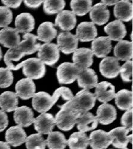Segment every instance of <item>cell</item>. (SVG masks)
I'll use <instances>...</instances> for the list:
<instances>
[{"mask_svg":"<svg viewBox=\"0 0 133 149\" xmlns=\"http://www.w3.org/2000/svg\"><path fill=\"white\" fill-rule=\"evenodd\" d=\"M95 94L83 89L65 104L76 111L82 113L91 110L95 106Z\"/></svg>","mask_w":133,"mask_h":149,"instance_id":"6da1fadb","label":"cell"},{"mask_svg":"<svg viewBox=\"0 0 133 149\" xmlns=\"http://www.w3.org/2000/svg\"><path fill=\"white\" fill-rule=\"evenodd\" d=\"M22 67L24 75L32 80L41 79L46 74L45 64L38 58H32L22 62L15 66L13 70H18Z\"/></svg>","mask_w":133,"mask_h":149,"instance_id":"7a4b0ae2","label":"cell"},{"mask_svg":"<svg viewBox=\"0 0 133 149\" xmlns=\"http://www.w3.org/2000/svg\"><path fill=\"white\" fill-rule=\"evenodd\" d=\"M58 107L61 110L57 114L55 118L58 127L64 131L72 130L81 113L76 111L65 104L59 105Z\"/></svg>","mask_w":133,"mask_h":149,"instance_id":"3957f363","label":"cell"},{"mask_svg":"<svg viewBox=\"0 0 133 149\" xmlns=\"http://www.w3.org/2000/svg\"><path fill=\"white\" fill-rule=\"evenodd\" d=\"M61 95V88L55 91L52 96L45 92H39L32 97V105L37 112L46 113L57 102Z\"/></svg>","mask_w":133,"mask_h":149,"instance_id":"277c9868","label":"cell"},{"mask_svg":"<svg viewBox=\"0 0 133 149\" xmlns=\"http://www.w3.org/2000/svg\"><path fill=\"white\" fill-rule=\"evenodd\" d=\"M38 51V59L49 66H53L60 57V50L57 45L50 42L41 45Z\"/></svg>","mask_w":133,"mask_h":149,"instance_id":"5b68a950","label":"cell"},{"mask_svg":"<svg viewBox=\"0 0 133 149\" xmlns=\"http://www.w3.org/2000/svg\"><path fill=\"white\" fill-rule=\"evenodd\" d=\"M80 70L74 63L64 62L58 67L57 76L60 84H70L75 81Z\"/></svg>","mask_w":133,"mask_h":149,"instance_id":"8992f818","label":"cell"},{"mask_svg":"<svg viewBox=\"0 0 133 149\" xmlns=\"http://www.w3.org/2000/svg\"><path fill=\"white\" fill-rule=\"evenodd\" d=\"M57 46L63 54L69 55L77 49L79 40L69 31L61 32L57 37Z\"/></svg>","mask_w":133,"mask_h":149,"instance_id":"52a82bcc","label":"cell"},{"mask_svg":"<svg viewBox=\"0 0 133 149\" xmlns=\"http://www.w3.org/2000/svg\"><path fill=\"white\" fill-rule=\"evenodd\" d=\"M130 131L125 126L116 127L111 130L108 133L112 138V144L116 148H127L129 142L132 144V134L127 136Z\"/></svg>","mask_w":133,"mask_h":149,"instance_id":"ba28073f","label":"cell"},{"mask_svg":"<svg viewBox=\"0 0 133 149\" xmlns=\"http://www.w3.org/2000/svg\"><path fill=\"white\" fill-rule=\"evenodd\" d=\"M94 54L88 48H79L74 51L73 61L80 70L88 68L93 63Z\"/></svg>","mask_w":133,"mask_h":149,"instance_id":"9c48e42d","label":"cell"},{"mask_svg":"<svg viewBox=\"0 0 133 149\" xmlns=\"http://www.w3.org/2000/svg\"><path fill=\"white\" fill-rule=\"evenodd\" d=\"M120 66L118 60L115 57H105L99 63V71L107 79L116 77L120 73Z\"/></svg>","mask_w":133,"mask_h":149,"instance_id":"30bf717a","label":"cell"},{"mask_svg":"<svg viewBox=\"0 0 133 149\" xmlns=\"http://www.w3.org/2000/svg\"><path fill=\"white\" fill-rule=\"evenodd\" d=\"M19 33L16 28H4L0 31V44L6 48H17L20 42V37Z\"/></svg>","mask_w":133,"mask_h":149,"instance_id":"8fae6325","label":"cell"},{"mask_svg":"<svg viewBox=\"0 0 133 149\" xmlns=\"http://www.w3.org/2000/svg\"><path fill=\"white\" fill-rule=\"evenodd\" d=\"M34 125L35 130L41 134H49L56 125L55 119L51 114L43 113L34 119Z\"/></svg>","mask_w":133,"mask_h":149,"instance_id":"7c38bea8","label":"cell"},{"mask_svg":"<svg viewBox=\"0 0 133 149\" xmlns=\"http://www.w3.org/2000/svg\"><path fill=\"white\" fill-rule=\"evenodd\" d=\"M112 138L108 132L102 130L93 131L89 138V145L92 148H107L112 144Z\"/></svg>","mask_w":133,"mask_h":149,"instance_id":"4fadbf2b","label":"cell"},{"mask_svg":"<svg viewBox=\"0 0 133 149\" xmlns=\"http://www.w3.org/2000/svg\"><path fill=\"white\" fill-rule=\"evenodd\" d=\"M95 117L98 122L103 125H107L116 119L117 111L114 106L104 103L98 107Z\"/></svg>","mask_w":133,"mask_h":149,"instance_id":"5bb4252c","label":"cell"},{"mask_svg":"<svg viewBox=\"0 0 133 149\" xmlns=\"http://www.w3.org/2000/svg\"><path fill=\"white\" fill-rule=\"evenodd\" d=\"M77 22L76 15L69 10L59 12L55 19V26L63 31H69L74 28Z\"/></svg>","mask_w":133,"mask_h":149,"instance_id":"9a60e30c","label":"cell"},{"mask_svg":"<svg viewBox=\"0 0 133 149\" xmlns=\"http://www.w3.org/2000/svg\"><path fill=\"white\" fill-rule=\"evenodd\" d=\"M15 89L18 97L22 100H29L35 94L36 84L29 78L22 79L18 81L16 84Z\"/></svg>","mask_w":133,"mask_h":149,"instance_id":"2e32d148","label":"cell"},{"mask_svg":"<svg viewBox=\"0 0 133 149\" xmlns=\"http://www.w3.org/2000/svg\"><path fill=\"white\" fill-rule=\"evenodd\" d=\"M91 49L94 55L98 58H105L112 50V46L108 37H99L92 40Z\"/></svg>","mask_w":133,"mask_h":149,"instance_id":"e0dca14e","label":"cell"},{"mask_svg":"<svg viewBox=\"0 0 133 149\" xmlns=\"http://www.w3.org/2000/svg\"><path fill=\"white\" fill-rule=\"evenodd\" d=\"M76 36L82 42H88L97 36V29L92 22H83L76 29Z\"/></svg>","mask_w":133,"mask_h":149,"instance_id":"ac0fdd59","label":"cell"},{"mask_svg":"<svg viewBox=\"0 0 133 149\" xmlns=\"http://www.w3.org/2000/svg\"><path fill=\"white\" fill-rule=\"evenodd\" d=\"M95 96L99 102L106 103L115 97V88L112 84L107 81L97 83L95 86Z\"/></svg>","mask_w":133,"mask_h":149,"instance_id":"d6986e66","label":"cell"},{"mask_svg":"<svg viewBox=\"0 0 133 149\" xmlns=\"http://www.w3.org/2000/svg\"><path fill=\"white\" fill-rule=\"evenodd\" d=\"M77 79L80 88L88 90L95 88L98 80L95 71L89 68L80 70Z\"/></svg>","mask_w":133,"mask_h":149,"instance_id":"ffe728a7","label":"cell"},{"mask_svg":"<svg viewBox=\"0 0 133 149\" xmlns=\"http://www.w3.org/2000/svg\"><path fill=\"white\" fill-rule=\"evenodd\" d=\"M90 18L92 22L99 26L106 24L110 18V11L103 3L96 4L90 10Z\"/></svg>","mask_w":133,"mask_h":149,"instance_id":"44dd1931","label":"cell"},{"mask_svg":"<svg viewBox=\"0 0 133 149\" xmlns=\"http://www.w3.org/2000/svg\"><path fill=\"white\" fill-rule=\"evenodd\" d=\"M24 40L19 42L17 47L18 50L22 53L25 56L34 54L38 50L41 45L38 43L37 40H38L37 36L26 33L23 36Z\"/></svg>","mask_w":133,"mask_h":149,"instance_id":"7402d4cb","label":"cell"},{"mask_svg":"<svg viewBox=\"0 0 133 149\" xmlns=\"http://www.w3.org/2000/svg\"><path fill=\"white\" fill-rule=\"evenodd\" d=\"M105 33L108 34L111 40L120 41L127 34L125 25L120 20H116L108 24L104 28Z\"/></svg>","mask_w":133,"mask_h":149,"instance_id":"603a6c76","label":"cell"},{"mask_svg":"<svg viewBox=\"0 0 133 149\" xmlns=\"http://www.w3.org/2000/svg\"><path fill=\"white\" fill-rule=\"evenodd\" d=\"M6 141L13 147H18L25 142L27 134L22 127L15 126L10 127L6 132Z\"/></svg>","mask_w":133,"mask_h":149,"instance_id":"cb8c5ba5","label":"cell"},{"mask_svg":"<svg viewBox=\"0 0 133 149\" xmlns=\"http://www.w3.org/2000/svg\"><path fill=\"white\" fill-rule=\"evenodd\" d=\"M14 119L19 126L24 127H28L34 121V113L27 106H21L15 109Z\"/></svg>","mask_w":133,"mask_h":149,"instance_id":"d4e9b609","label":"cell"},{"mask_svg":"<svg viewBox=\"0 0 133 149\" xmlns=\"http://www.w3.org/2000/svg\"><path fill=\"white\" fill-rule=\"evenodd\" d=\"M98 121L96 117L90 112L81 113L77 119V127L80 131L86 132L97 128Z\"/></svg>","mask_w":133,"mask_h":149,"instance_id":"484cf974","label":"cell"},{"mask_svg":"<svg viewBox=\"0 0 133 149\" xmlns=\"http://www.w3.org/2000/svg\"><path fill=\"white\" fill-rule=\"evenodd\" d=\"M114 15L118 19L129 22L132 18V4L130 0H120L114 8Z\"/></svg>","mask_w":133,"mask_h":149,"instance_id":"4316f807","label":"cell"},{"mask_svg":"<svg viewBox=\"0 0 133 149\" xmlns=\"http://www.w3.org/2000/svg\"><path fill=\"white\" fill-rule=\"evenodd\" d=\"M15 26L19 33H29L34 29V18L29 13H20L16 17Z\"/></svg>","mask_w":133,"mask_h":149,"instance_id":"83f0119b","label":"cell"},{"mask_svg":"<svg viewBox=\"0 0 133 149\" xmlns=\"http://www.w3.org/2000/svg\"><path fill=\"white\" fill-rule=\"evenodd\" d=\"M114 55L118 61H130L132 58V42L123 40L119 41L115 47Z\"/></svg>","mask_w":133,"mask_h":149,"instance_id":"f1b7e54d","label":"cell"},{"mask_svg":"<svg viewBox=\"0 0 133 149\" xmlns=\"http://www.w3.org/2000/svg\"><path fill=\"white\" fill-rule=\"evenodd\" d=\"M19 104L18 97L16 93L6 91L0 95V107L7 112L15 111Z\"/></svg>","mask_w":133,"mask_h":149,"instance_id":"f546056e","label":"cell"},{"mask_svg":"<svg viewBox=\"0 0 133 149\" xmlns=\"http://www.w3.org/2000/svg\"><path fill=\"white\" fill-rule=\"evenodd\" d=\"M57 30L54 28V24L50 22H43L37 29V38L40 41L49 42L56 38Z\"/></svg>","mask_w":133,"mask_h":149,"instance_id":"4dcf8cb0","label":"cell"},{"mask_svg":"<svg viewBox=\"0 0 133 149\" xmlns=\"http://www.w3.org/2000/svg\"><path fill=\"white\" fill-rule=\"evenodd\" d=\"M115 103L121 110H128L132 107V92L127 89L119 91L115 94Z\"/></svg>","mask_w":133,"mask_h":149,"instance_id":"1f68e13d","label":"cell"},{"mask_svg":"<svg viewBox=\"0 0 133 149\" xmlns=\"http://www.w3.org/2000/svg\"><path fill=\"white\" fill-rule=\"evenodd\" d=\"M46 145L49 148H65L67 145V141L63 134L58 131L51 132L49 134Z\"/></svg>","mask_w":133,"mask_h":149,"instance_id":"d6a6232c","label":"cell"},{"mask_svg":"<svg viewBox=\"0 0 133 149\" xmlns=\"http://www.w3.org/2000/svg\"><path fill=\"white\" fill-rule=\"evenodd\" d=\"M67 144L71 149H85L89 145V138L85 132L81 131L74 132L71 134L67 141Z\"/></svg>","mask_w":133,"mask_h":149,"instance_id":"836d02e7","label":"cell"},{"mask_svg":"<svg viewBox=\"0 0 133 149\" xmlns=\"http://www.w3.org/2000/svg\"><path fill=\"white\" fill-rule=\"evenodd\" d=\"M92 0H71L70 6L72 12L76 15H86L92 8Z\"/></svg>","mask_w":133,"mask_h":149,"instance_id":"e575fe53","label":"cell"},{"mask_svg":"<svg viewBox=\"0 0 133 149\" xmlns=\"http://www.w3.org/2000/svg\"><path fill=\"white\" fill-rule=\"evenodd\" d=\"M65 6V0H44V12L47 15H54L62 11Z\"/></svg>","mask_w":133,"mask_h":149,"instance_id":"d590c367","label":"cell"},{"mask_svg":"<svg viewBox=\"0 0 133 149\" xmlns=\"http://www.w3.org/2000/svg\"><path fill=\"white\" fill-rule=\"evenodd\" d=\"M26 147L27 148H45L46 141L41 134H34L27 137Z\"/></svg>","mask_w":133,"mask_h":149,"instance_id":"8d00e7d4","label":"cell"},{"mask_svg":"<svg viewBox=\"0 0 133 149\" xmlns=\"http://www.w3.org/2000/svg\"><path fill=\"white\" fill-rule=\"evenodd\" d=\"M25 55L18 50L17 48L9 49L4 57V62L7 66V68L11 70H13L15 65L13 64L12 61H19Z\"/></svg>","mask_w":133,"mask_h":149,"instance_id":"74e56055","label":"cell"},{"mask_svg":"<svg viewBox=\"0 0 133 149\" xmlns=\"http://www.w3.org/2000/svg\"><path fill=\"white\" fill-rule=\"evenodd\" d=\"M13 75L11 70L8 68H0V88H6L12 85Z\"/></svg>","mask_w":133,"mask_h":149,"instance_id":"f35d334b","label":"cell"},{"mask_svg":"<svg viewBox=\"0 0 133 149\" xmlns=\"http://www.w3.org/2000/svg\"><path fill=\"white\" fill-rule=\"evenodd\" d=\"M12 10L6 6H0V28L7 27L12 22Z\"/></svg>","mask_w":133,"mask_h":149,"instance_id":"ab89813d","label":"cell"},{"mask_svg":"<svg viewBox=\"0 0 133 149\" xmlns=\"http://www.w3.org/2000/svg\"><path fill=\"white\" fill-rule=\"evenodd\" d=\"M120 76L124 82H131L132 76V61H127L124 64L120 67Z\"/></svg>","mask_w":133,"mask_h":149,"instance_id":"60d3db41","label":"cell"},{"mask_svg":"<svg viewBox=\"0 0 133 149\" xmlns=\"http://www.w3.org/2000/svg\"><path fill=\"white\" fill-rule=\"evenodd\" d=\"M121 124L124 126L132 131V109H129L123 114L121 118Z\"/></svg>","mask_w":133,"mask_h":149,"instance_id":"b9f144b4","label":"cell"},{"mask_svg":"<svg viewBox=\"0 0 133 149\" xmlns=\"http://www.w3.org/2000/svg\"><path fill=\"white\" fill-rule=\"evenodd\" d=\"M8 125V116L3 110H0V132L3 131Z\"/></svg>","mask_w":133,"mask_h":149,"instance_id":"7bdbcfd3","label":"cell"},{"mask_svg":"<svg viewBox=\"0 0 133 149\" xmlns=\"http://www.w3.org/2000/svg\"><path fill=\"white\" fill-rule=\"evenodd\" d=\"M22 1L23 0H1L4 5L8 8H18L21 5Z\"/></svg>","mask_w":133,"mask_h":149,"instance_id":"ee69618b","label":"cell"},{"mask_svg":"<svg viewBox=\"0 0 133 149\" xmlns=\"http://www.w3.org/2000/svg\"><path fill=\"white\" fill-rule=\"evenodd\" d=\"M25 5L31 8H38L44 0H23Z\"/></svg>","mask_w":133,"mask_h":149,"instance_id":"f6af8a7d","label":"cell"},{"mask_svg":"<svg viewBox=\"0 0 133 149\" xmlns=\"http://www.w3.org/2000/svg\"><path fill=\"white\" fill-rule=\"evenodd\" d=\"M102 3L105 4L106 6H113L115 5L119 0H102Z\"/></svg>","mask_w":133,"mask_h":149,"instance_id":"bcb514c9","label":"cell"},{"mask_svg":"<svg viewBox=\"0 0 133 149\" xmlns=\"http://www.w3.org/2000/svg\"><path fill=\"white\" fill-rule=\"evenodd\" d=\"M0 148H10V146L7 142L0 141Z\"/></svg>","mask_w":133,"mask_h":149,"instance_id":"7dc6e473","label":"cell"},{"mask_svg":"<svg viewBox=\"0 0 133 149\" xmlns=\"http://www.w3.org/2000/svg\"><path fill=\"white\" fill-rule=\"evenodd\" d=\"M2 58H3V53H2L1 49V47H0V61L1 60Z\"/></svg>","mask_w":133,"mask_h":149,"instance_id":"c3c4849f","label":"cell"},{"mask_svg":"<svg viewBox=\"0 0 133 149\" xmlns=\"http://www.w3.org/2000/svg\"><path fill=\"white\" fill-rule=\"evenodd\" d=\"M132 33H131V40H132Z\"/></svg>","mask_w":133,"mask_h":149,"instance_id":"681fc988","label":"cell"},{"mask_svg":"<svg viewBox=\"0 0 133 149\" xmlns=\"http://www.w3.org/2000/svg\"><path fill=\"white\" fill-rule=\"evenodd\" d=\"M131 1H132V0H131Z\"/></svg>","mask_w":133,"mask_h":149,"instance_id":"f907efd6","label":"cell"}]
</instances>
